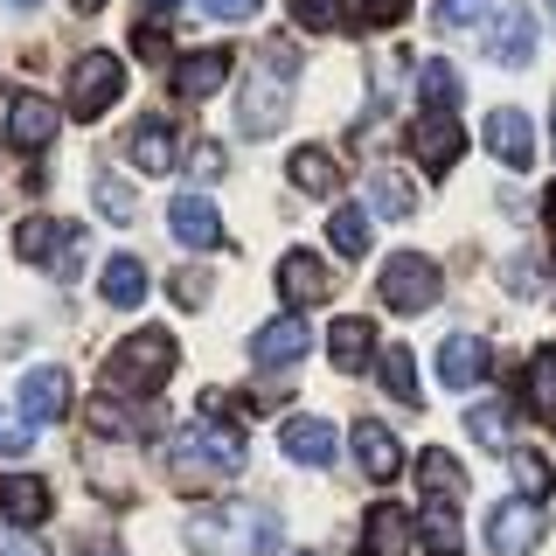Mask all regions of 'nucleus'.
Instances as JSON below:
<instances>
[{
	"mask_svg": "<svg viewBox=\"0 0 556 556\" xmlns=\"http://www.w3.org/2000/svg\"><path fill=\"white\" fill-rule=\"evenodd\" d=\"M417 486H425V521H417V543L425 556H459V501H466V473L452 452H417Z\"/></svg>",
	"mask_w": 556,
	"mask_h": 556,
	"instance_id": "f257e3e1",
	"label": "nucleus"
},
{
	"mask_svg": "<svg viewBox=\"0 0 556 556\" xmlns=\"http://www.w3.org/2000/svg\"><path fill=\"white\" fill-rule=\"evenodd\" d=\"M174 362H181V348H174L167 327H139V334H126L104 355V390H126V396H153L161 382L174 376Z\"/></svg>",
	"mask_w": 556,
	"mask_h": 556,
	"instance_id": "f03ea898",
	"label": "nucleus"
},
{
	"mask_svg": "<svg viewBox=\"0 0 556 556\" xmlns=\"http://www.w3.org/2000/svg\"><path fill=\"white\" fill-rule=\"evenodd\" d=\"M174 473H181L188 486H208V480L243 473V431L223 425V417H195V425L174 439Z\"/></svg>",
	"mask_w": 556,
	"mask_h": 556,
	"instance_id": "7ed1b4c3",
	"label": "nucleus"
},
{
	"mask_svg": "<svg viewBox=\"0 0 556 556\" xmlns=\"http://www.w3.org/2000/svg\"><path fill=\"white\" fill-rule=\"evenodd\" d=\"M439 265H431L425 251H396V257H382V278H376V292H382V306L390 313H431L439 306Z\"/></svg>",
	"mask_w": 556,
	"mask_h": 556,
	"instance_id": "20e7f679",
	"label": "nucleus"
},
{
	"mask_svg": "<svg viewBox=\"0 0 556 556\" xmlns=\"http://www.w3.org/2000/svg\"><path fill=\"white\" fill-rule=\"evenodd\" d=\"M126 91V63L112 56V49H84L77 63H70V118H104L112 112V98Z\"/></svg>",
	"mask_w": 556,
	"mask_h": 556,
	"instance_id": "39448f33",
	"label": "nucleus"
},
{
	"mask_svg": "<svg viewBox=\"0 0 556 556\" xmlns=\"http://www.w3.org/2000/svg\"><path fill=\"white\" fill-rule=\"evenodd\" d=\"M14 257H28V265H49V271H77L84 265V230H70L56 216H28L22 230H14Z\"/></svg>",
	"mask_w": 556,
	"mask_h": 556,
	"instance_id": "423d86ee",
	"label": "nucleus"
},
{
	"mask_svg": "<svg viewBox=\"0 0 556 556\" xmlns=\"http://www.w3.org/2000/svg\"><path fill=\"white\" fill-rule=\"evenodd\" d=\"M404 147L425 174H452L459 153H466V132H459V118H445V112H417L404 126Z\"/></svg>",
	"mask_w": 556,
	"mask_h": 556,
	"instance_id": "0eeeda50",
	"label": "nucleus"
},
{
	"mask_svg": "<svg viewBox=\"0 0 556 556\" xmlns=\"http://www.w3.org/2000/svg\"><path fill=\"white\" fill-rule=\"evenodd\" d=\"M286 104H292V84L278 77V70H257V77H243V91H237V132H243V139L278 132Z\"/></svg>",
	"mask_w": 556,
	"mask_h": 556,
	"instance_id": "6e6552de",
	"label": "nucleus"
},
{
	"mask_svg": "<svg viewBox=\"0 0 556 556\" xmlns=\"http://www.w3.org/2000/svg\"><path fill=\"white\" fill-rule=\"evenodd\" d=\"M543 535H549L543 501H501V508L486 515V549L494 556H529Z\"/></svg>",
	"mask_w": 556,
	"mask_h": 556,
	"instance_id": "1a4fd4ad",
	"label": "nucleus"
},
{
	"mask_svg": "<svg viewBox=\"0 0 556 556\" xmlns=\"http://www.w3.org/2000/svg\"><path fill=\"white\" fill-rule=\"evenodd\" d=\"M230 70H237L230 49H188V56L167 70V91H174V104H202L230 84Z\"/></svg>",
	"mask_w": 556,
	"mask_h": 556,
	"instance_id": "9d476101",
	"label": "nucleus"
},
{
	"mask_svg": "<svg viewBox=\"0 0 556 556\" xmlns=\"http://www.w3.org/2000/svg\"><path fill=\"white\" fill-rule=\"evenodd\" d=\"M56 126H63V104H56V98H42V91H14V104H8V147L42 153L49 139H56Z\"/></svg>",
	"mask_w": 556,
	"mask_h": 556,
	"instance_id": "9b49d317",
	"label": "nucleus"
},
{
	"mask_svg": "<svg viewBox=\"0 0 556 556\" xmlns=\"http://www.w3.org/2000/svg\"><path fill=\"white\" fill-rule=\"evenodd\" d=\"M306 348H313L306 320H300V313H286V320H265L251 334V362H257V369H300Z\"/></svg>",
	"mask_w": 556,
	"mask_h": 556,
	"instance_id": "f8f14e48",
	"label": "nucleus"
},
{
	"mask_svg": "<svg viewBox=\"0 0 556 556\" xmlns=\"http://www.w3.org/2000/svg\"><path fill=\"white\" fill-rule=\"evenodd\" d=\"M486 153H494L501 167H535V126L529 112H515V104H501V112H486Z\"/></svg>",
	"mask_w": 556,
	"mask_h": 556,
	"instance_id": "ddd939ff",
	"label": "nucleus"
},
{
	"mask_svg": "<svg viewBox=\"0 0 556 556\" xmlns=\"http://www.w3.org/2000/svg\"><path fill=\"white\" fill-rule=\"evenodd\" d=\"M167 230H174V243H188V251H216V243H223V216H216L208 195H174L167 202Z\"/></svg>",
	"mask_w": 556,
	"mask_h": 556,
	"instance_id": "4468645a",
	"label": "nucleus"
},
{
	"mask_svg": "<svg viewBox=\"0 0 556 556\" xmlns=\"http://www.w3.org/2000/svg\"><path fill=\"white\" fill-rule=\"evenodd\" d=\"M417 543V521L396 508V501H376L369 508V521H362V543H355V556H404Z\"/></svg>",
	"mask_w": 556,
	"mask_h": 556,
	"instance_id": "2eb2a0df",
	"label": "nucleus"
},
{
	"mask_svg": "<svg viewBox=\"0 0 556 556\" xmlns=\"http://www.w3.org/2000/svg\"><path fill=\"white\" fill-rule=\"evenodd\" d=\"M278 292H286V306L300 313V306H320L327 292H334V278H327V265L313 251H286L278 257Z\"/></svg>",
	"mask_w": 556,
	"mask_h": 556,
	"instance_id": "dca6fc26",
	"label": "nucleus"
},
{
	"mask_svg": "<svg viewBox=\"0 0 556 556\" xmlns=\"http://www.w3.org/2000/svg\"><path fill=\"white\" fill-rule=\"evenodd\" d=\"M486 56L508 63V70L535 63V14H529V8H501L494 28H486Z\"/></svg>",
	"mask_w": 556,
	"mask_h": 556,
	"instance_id": "f3484780",
	"label": "nucleus"
},
{
	"mask_svg": "<svg viewBox=\"0 0 556 556\" xmlns=\"http://www.w3.org/2000/svg\"><path fill=\"white\" fill-rule=\"evenodd\" d=\"M49 480H35V473H8L0 480V515H8V529H42L49 521Z\"/></svg>",
	"mask_w": 556,
	"mask_h": 556,
	"instance_id": "a211bd4d",
	"label": "nucleus"
},
{
	"mask_svg": "<svg viewBox=\"0 0 556 556\" xmlns=\"http://www.w3.org/2000/svg\"><path fill=\"white\" fill-rule=\"evenodd\" d=\"M22 417L28 425H56V417H70V369H28L22 376Z\"/></svg>",
	"mask_w": 556,
	"mask_h": 556,
	"instance_id": "6ab92c4d",
	"label": "nucleus"
},
{
	"mask_svg": "<svg viewBox=\"0 0 556 556\" xmlns=\"http://www.w3.org/2000/svg\"><path fill=\"white\" fill-rule=\"evenodd\" d=\"M278 452H286L292 466H327L334 459V425H327V417H286V425H278Z\"/></svg>",
	"mask_w": 556,
	"mask_h": 556,
	"instance_id": "aec40b11",
	"label": "nucleus"
},
{
	"mask_svg": "<svg viewBox=\"0 0 556 556\" xmlns=\"http://www.w3.org/2000/svg\"><path fill=\"white\" fill-rule=\"evenodd\" d=\"M486 369H494V355H486L480 334H445V348H439V382L445 390H473Z\"/></svg>",
	"mask_w": 556,
	"mask_h": 556,
	"instance_id": "412c9836",
	"label": "nucleus"
},
{
	"mask_svg": "<svg viewBox=\"0 0 556 556\" xmlns=\"http://www.w3.org/2000/svg\"><path fill=\"white\" fill-rule=\"evenodd\" d=\"M327 355H334V369H341V376H362V369H369V362L382 355V348H376V327L362 320V313H348V320L327 327Z\"/></svg>",
	"mask_w": 556,
	"mask_h": 556,
	"instance_id": "4be33fe9",
	"label": "nucleus"
},
{
	"mask_svg": "<svg viewBox=\"0 0 556 556\" xmlns=\"http://www.w3.org/2000/svg\"><path fill=\"white\" fill-rule=\"evenodd\" d=\"M355 459H362V473H369V480H396V473H404V452H396L390 425H376V417H362V425H355Z\"/></svg>",
	"mask_w": 556,
	"mask_h": 556,
	"instance_id": "5701e85b",
	"label": "nucleus"
},
{
	"mask_svg": "<svg viewBox=\"0 0 556 556\" xmlns=\"http://www.w3.org/2000/svg\"><path fill=\"white\" fill-rule=\"evenodd\" d=\"M521 404L535 425H556V348H535L529 369H521Z\"/></svg>",
	"mask_w": 556,
	"mask_h": 556,
	"instance_id": "b1692460",
	"label": "nucleus"
},
{
	"mask_svg": "<svg viewBox=\"0 0 556 556\" xmlns=\"http://www.w3.org/2000/svg\"><path fill=\"white\" fill-rule=\"evenodd\" d=\"M278 515L271 508H237L230 515V556H278Z\"/></svg>",
	"mask_w": 556,
	"mask_h": 556,
	"instance_id": "393cba45",
	"label": "nucleus"
},
{
	"mask_svg": "<svg viewBox=\"0 0 556 556\" xmlns=\"http://www.w3.org/2000/svg\"><path fill=\"white\" fill-rule=\"evenodd\" d=\"M132 167H139V174H167V167H174V132H167L161 112H147V118L132 126Z\"/></svg>",
	"mask_w": 556,
	"mask_h": 556,
	"instance_id": "a878e982",
	"label": "nucleus"
},
{
	"mask_svg": "<svg viewBox=\"0 0 556 556\" xmlns=\"http://www.w3.org/2000/svg\"><path fill=\"white\" fill-rule=\"evenodd\" d=\"M327 243H334V257H369V208H355V202H341L334 216H327Z\"/></svg>",
	"mask_w": 556,
	"mask_h": 556,
	"instance_id": "bb28decb",
	"label": "nucleus"
},
{
	"mask_svg": "<svg viewBox=\"0 0 556 556\" xmlns=\"http://www.w3.org/2000/svg\"><path fill=\"white\" fill-rule=\"evenodd\" d=\"M292 188H306V195H334L341 188V167L327 147H300L292 153Z\"/></svg>",
	"mask_w": 556,
	"mask_h": 556,
	"instance_id": "cd10ccee",
	"label": "nucleus"
},
{
	"mask_svg": "<svg viewBox=\"0 0 556 556\" xmlns=\"http://www.w3.org/2000/svg\"><path fill=\"white\" fill-rule=\"evenodd\" d=\"M417 84H425V112H445V118H459V98H466V84H459V70H452L445 56H431Z\"/></svg>",
	"mask_w": 556,
	"mask_h": 556,
	"instance_id": "c85d7f7f",
	"label": "nucleus"
},
{
	"mask_svg": "<svg viewBox=\"0 0 556 556\" xmlns=\"http://www.w3.org/2000/svg\"><path fill=\"white\" fill-rule=\"evenodd\" d=\"M369 208H376V216H390V223H404L410 208H417V188L404 181V174L376 167V174H369Z\"/></svg>",
	"mask_w": 556,
	"mask_h": 556,
	"instance_id": "c756f323",
	"label": "nucleus"
},
{
	"mask_svg": "<svg viewBox=\"0 0 556 556\" xmlns=\"http://www.w3.org/2000/svg\"><path fill=\"white\" fill-rule=\"evenodd\" d=\"M104 300H112V306H139V300H147V265H139L132 251H118L112 265H104Z\"/></svg>",
	"mask_w": 556,
	"mask_h": 556,
	"instance_id": "7c9ffc66",
	"label": "nucleus"
},
{
	"mask_svg": "<svg viewBox=\"0 0 556 556\" xmlns=\"http://www.w3.org/2000/svg\"><path fill=\"white\" fill-rule=\"evenodd\" d=\"M376 369H382V390H390L396 404H417V362H410V348H382Z\"/></svg>",
	"mask_w": 556,
	"mask_h": 556,
	"instance_id": "2f4dec72",
	"label": "nucleus"
},
{
	"mask_svg": "<svg viewBox=\"0 0 556 556\" xmlns=\"http://www.w3.org/2000/svg\"><path fill=\"white\" fill-rule=\"evenodd\" d=\"M466 431H473L486 452H515V431H508V410L501 404H473L466 410Z\"/></svg>",
	"mask_w": 556,
	"mask_h": 556,
	"instance_id": "473e14b6",
	"label": "nucleus"
},
{
	"mask_svg": "<svg viewBox=\"0 0 556 556\" xmlns=\"http://www.w3.org/2000/svg\"><path fill=\"white\" fill-rule=\"evenodd\" d=\"M286 8H292V22L306 35H334L348 22V0H286Z\"/></svg>",
	"mask_w": 556,
	"mask_h": 556,
	"instance_id": "72a5a7b5",
	"label": "nucleus"
},
{
	"mask_svg": "<svg viewBox=\"0 0 556 556\" xmlns=\"http://www.w3.org/2000/svg\"><path fill=\"white\" fill-rule=\"evenodd\" d=\"M181 535H188V549H195V556H230V521H223V515H195Z\"/></svg>",
	"mask_w": 556,
	"mask_h": 556,
	"instance_id": "f704fd0d",
	"label": "nucleus"
},
{
	"mask_svg": "<svg viewBox=\"0 0 556 556\" xmlns=\"http://www.w3.org/2000/svg\"><path fill=\"white\" fill-rule=\"evenodd\" d=\"M515 480H521V494H529V501H543L549 486H556V473H549L543 452H515Z\"/></svg>",
	"mask_w": 556,
	"mask_h": 556,
	"instance_id": "c9c22d12",
	"label": "nucleus"
},
{
	"mask_svg": "<svg viewBox=\"0 0 556 556\" xmlns=\"http://www.w3.org/2000/svg\"><path fill=\"white\" fill-rule=\"evenodd\" d=\"M98 208H104V216H112V223H132V188L126 181H118V174H98Z\"/></svg>",
	"mask_w": 556,
	"mask_h": 556,
	"instance_id": "e433bc0d",
	"label": "nucleus"
},
{
	"mask_svg": "<svg viewBox=\"0 0 556 556\" xmlns=\"http://www.w3.org/2000/svg\"><path fill=\"white\" fill-rule=\"evenodd\" d=\"M486 8H494V0H439L431 22L439 28H473V22H486Z\"/></svg>",
	"mask_w": 556,
	"mask_h": 556,
	"instance_id": "4c0bfd02",
	"label": "nucleus"
},
{
	"mask_svg": "<svg viewBox=\"0 0 556 556\" xmlns=\"http://www.w3.org/2000/svg\"><path fill=\"white\" fill-rule=\"evenodd\" d=\"M28 445H35V425L22 410H0V459H22Z\"/></svg>",
	"mask_w": 556,
	"mask_h": 556,
	"instance_id": "58836bf2",
	"label": "nucleus"
},
{
	"mask_svg": "<svg viewBox=\"0 0 556 556\" xmlns=\"http://www.w3.org/2000/svg\"><path fill=\"white\" fill-rule=\"evenodd\" d=\"M91 431H104V439H118V431H132V410L118 404V396H98V404H91Z\"/></svg>",
	"mask_w": 556,
	"mask_h": 556,
	"instance_id": "ea45409f",
	"label": "nucleus"
},
{
	"mask_svg": "<svg viewBox=\"0 0 556 556\" xmlns=\"http://www.w3.org/2000/svg\"><path fill=\"white\" fill-rule=\"evenodd\" d=\"M167 292H174V306H208V271H174Z\"/></svg>",
	"mask_w": 556,
	"mask_h": 556,
	"instance_id": "a19ab883",
	"label": "nucleus"
},
{
	"mask_svg": "<svg viewBox=\"0 0 556 556\" xmlns=\"http://www.w3.org/2000/svg\"><path fill=\"white\" fill-rule=\"evenodd\" d=\"M188 174H195V181H223V174H230V167H223V147H216V139H202V147L188 153Z\"/></svg>",
	"mask_w": 556,
	"mask_h": 556,
	"instance_id": "79ce46f5",
	"label": "nucleus"
},
{
	"mask_svg": "<svg viewBox=\"0 0 556 556\" xmlns=\"http://www.w3.org/2000/svg\"><path fill=\"white\" fill-rule=\"evenodd\" d=\"M404 14H410V0H362L355 22L362 28H390V22H404Z\"/></svg>",
	"mask_w": 556,
	"mask_h": 556,
	"instance_id": "37998d69",
	"label": "nucleus"
},
{
	"mask_svg": "<svg viewBox=\"0 0 556 556\" xmlns=\"http://www.w3.org/2000/svg\"><path fill=\"white\" fill-rule=\"evenodd\" d=\"M257 8H265V0H202V14H208V22H251Z\"/></svg>",
	"mask_w": 556,
	"mask_h": 556,
	"instance_id": "c03bdc74",
	"label": "nucleus"
},
{
	"mask_svg": "<svg viewBox=\"0 0 556 556\" xmlns=\"http://www.w3.org/2000/svg\"><path fill=\"white\" fill-rule=\"evenodd\" d=\"M132 49H139V56H147V63H161V56H167V28H161V22H139Z\"/></svg>",
	"mask_w": 556,
	"mask_h": 556,
	"instance_id": "a18cd8bd",
	"label": "nucleus"
},
{
	"mask_svg": "<svg viewBox=\"0 0 556 556\" xmlns=\"http://www.w3.org/2000/svg\"><path fill=\"white\" fill-rule=\"evenodd\" d=\"M139 8H147V22H153V14H167V8H181V0H139Z\"/></svg>",
	"mask_w": 556,
	"mask_h": 556,
	"instance_id": "49530a36",
	"label": "nucleus"
},
{
	"mask_svg": "<svg viewBox=\"0 0 556 556\" xmlns=\"http://www.w3.org/2000/svg\"><path fill=\"white\" fill-rule=\"evenodd\" d=\"M77 556H118V543H84Z\"/></svg>",
	"mask_w": 556,
	"mask_h": 556,
	"instance_id": "de8ad7c7",
	"label": "nucleus"
},
{
	"mask_svg": "<svg viewBox=\"0 0 556 556\" xmlns=\"http://www.w3.org/2000/svg\"><path fill=\"white\" fill-rule=\"evenodd\" d=\"M0 556H35L28 543H8V535H0Z\"/></svg>",
	"mask_w": 556,
	"mask_h": 556,
	"instance_id": "09e8293b",
	"label": "nucleus"
},
{
	"mask_svg": "<svg viewBox=\"0 0 556 556\" xmlns=\"http://www.w3.org/2000/svg\"><path fill=\"white\" fill-rule=\"evenodd\" d=\"M70 8H77V14H98V8H104V0H70Z\"/></svg>",
	"mask_w": 556,
	"mask_h": 556,
	"instance_id": "8fccbe9b",
	"label": "nucleus"
},
{
	"mask_svg": "<svg viewBox=\"0 0 556 556\" xmlns=\"http://www.w3.org/2000/svg\"><path fill=\"white\" fill-rule=\"evenodd\" d=\"M549 223H556V188H549Z\"/></svg>",
	"mask_w": 556,
	"mask_h": 556,
	"instance_id": "3c124183",
	"label": "nucleus"
},
{
	"mask_svg": "<svg viewBox=\"0 0 556 556\" xmlns=\"http://www.w3.org/2000/svg\"><path fill=\"white\" fill-rule=\"evenodd\" d=\"M14 8H35V0H14Z\"/></svg>",
	"mask_w": 556,
	"mask_h": 556,
	"instance_id": "603ef678",
	"label": "nucleus"
},
{
	"mask_svg": "<svg viewBox=\"0 0 556 556\" xmlns=\"http://www.w3.org/2000/svg\"><path fill=\"white\" fill-rule=\"evenodd\" d=\"M300 556H313V549H300Z\"/></svg>",
	"mask_w": 556,
	"mask_h": 556,
	"instance_id": "864d4df0",
	"label": "nucleus"
}]
</instances>
